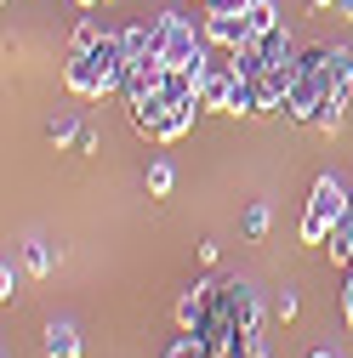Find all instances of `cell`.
I'll return each instance as SVG.
<instances>
[{
	"label": "cell",
	"mask_w": 353,
	"mask_h": 358,
	"mask_svg": "<svg viewBox=\"0 0 353 358\" xmlns=\"http://www.w3.org/2000/svg\"><path fill=\"white\" fill-rule=\"evenodd\" d=\"M342 80L353 85V46H347V63H342Z\"/></svg>",
	"instance_id": "20"
},
{
	"label": "cell",
	"mask_w": 353,
	"mask_h": 358,
	"mask_svg": "<svg viewBox=\"0 0 353 358\" xmlns=\"http://www.w3.org/2000/svg\"><path fill=\"white\" fill-rule=\"evenodd\" d=\"M245 23H251V40H256V34H274V29H279V6H274V0H251V6H245Z\"/></svg>",
	"instance_id": "9"
},
{
	"label": "cell",
	"mask_w": 353,
	"mask_h": 358,
	"mask_svg": "<svg viewBox=\"0 0 353 358\" xmlns=\"http://www.w3.org/2000/svg\"><path fill=\"white\" fill-rule=\"evenodd\" d=\"M268 222H274L268 205H251V210H245V239H262V234H268Z\"/></svg>",
	"instance_id": "15"
},
{
	"label": "cell",
	"mask_w": 353,
	"mask_h": 358,
	"mask_svg": "<svg viewBox=\"0 0 353 358\" xmlns=\"http://www.w3.org/2000/svg\"><path fill=\"white\" fill-rule=\"evenodd\" d=\"M200 6H205V17H216V12H245L251 0H200Z\"/></svg>",
	"instance_id": "18"
},
{
	"label": "cell",
	"mask_w": 353,
	"mask_h": 358,
	"mask_svg": "<svg viewBox=\"0 0 353 358\" xmlns=\"http://www.w3.org/2000/svg\"><path fill=\"white\" fill-rule=\"evenodd\" d=\"M63 85H69V97H109V92H103V69H97L92 52H69Z\"/></svg>",
	"instance_id": "3"
},
{
	"label": "cell",
	"mask_w": 353,
	"mask_h": 358,
	"mask_svg": "<svg viewBox=\"0 0 353 358\" xmlns=\"http://www.w3.org/2000/svg\"><path fill=\"white\" fill-rule=\"evenodd\" d=\"M97 40H103V34H97V23H92V17H80V23H74V40H69V52H92Z\"/></svg>",
	"instance_id": "14"
},
{
	"label": "cell",
	"mask_w": 353,
	"mask_h": 358,
	"mask_svg": "<svg viewBox=\"0 0 353 358\" xmlns=\"http://www.w3.org/2000/svg\"><path fill=\"white\" fill-rule=\"evenodd\" d=\"M46 137L63 148V143H80V125H74V114H57L52 125H46Z\"/></svg>",
	"instance_id": "13"
},
{
	"label": "cell",
	"mask_w": 353,
	"mask_h": 358,
	"mask_svg": "<svg viewBox=\"0 0 353 358\" xmlns=\"http://www.w3.org/2000/svg\"><path fill=\"white\" fill-rule=\"evenodd\" d=\"M347 97H353L347 85H336V92H331V97L319 103V114H314V125H319V131H336V125H342V108H347Z\"/></svg>",
	"instance_id": "10"
},
{
	"label": "cell",
	"mask_w": 353,
	"mask_h": 358,
	"mask_svg": "<svg viewBox=\"0 0 353 358\" xmlns=\"http://www.w3.org/2000/svg\"><path fill=\"white\" fill-rule=\"evenodd\" d=\"M160 57H165V63H176V69H205V63H211L205 40L194 34V23H183L176 12H171V29H165V46H160Z\"/></svg>",
	"instance_id": "2"
},
{
	"label": "cell",
	"mask_w": 353,
	"mask_h": 358,
	"mask_svg": "<svg viewBox=\"0 0 353 358\" xmlns=\"http://www.w3.org/2000/svg\"><path fill=\"white\" fill-rule=\"evenodd\" d=\"M23 267L40 279V273H52V245H29V256H23Z\"/></svg>",
	"instance_id": "16"
},
{
	"label": "cell",
	"mask_w": 353,
	"mask_h": 358,
	"mask_svg": "<svg viewBox=\"0 0 353 358\" xmlns=\"http://www.w3.org/2000/svg\"><path fill=\"white\" fill-rule=\"evenodd\" d=\"M205 40H211V46H228V52H240L245 40H251L245 12H216V17H205Z\"/></svg>",
	"instance_id": "5"
},
{
	"label": "cell",
	"mask_w": 353,
	"mask_h": 358,
	"mask_svg": "<svg viewBox=\"0 0 353 358\" xmlns=\"http://www.w3.org/2000/svg\"><path fill=\"white\" fill-rule=\"evenodd\" d=\"M74 6H103V0H74Z\"/></svg>",
	"instance_id": "23"
},
{
	"label": "cell",
	"mask_w": 353,
	"mask_h": 358,
	"mask_svg": "<svg viewBox=\"0 0 353 358\" xmlns=\"http://www.w3.org/2000/svg\"><path fill=\"white\" fill-rule=\"evenodd\" d=\"M336 12H342V17H353V0H336Z\"/></svg>",
	"instance_id": "22"
},
{
	"label": "cell",
	"mask_w": 353,
	"mask_h": 358,
	"mask_svg": "<svg viewBox=\"0 0 353 358\" xmlns=\"http://www.w3.org/2000/svg\"><path fill=\"white\" fill-rule=\"evenodd\" d=\"M314 6H331V0H314Z\"/></svg>",
	"instance_id": "25"
},
{
	"label": "cell",
	"mask_w": 353,
	"mask_h": 358,
	"mask_svg": "<svg viewBox=\"0 0 353 358\" xmlns=\"http://www.w3.org/2000/svg\"><path fill=\"white\" fill-rule=\"evenodd\" d=\"M46 358H80V330H74L69 319H57V324L46 330Z\"/></svg>",
	"instance_id": "8"
},
{
	"label": "cell",
	"mask_w": 353,
	"mask_h": 358,
	"mask_svg": "<svg viewBox=\"0 0 353 358\" xmlns=\"http://www.w3.org/2000/svg\"><path fill=\"white\" fill-rule=\"evenodd\" d=\"M165 358H211V347H205V336H200V330H183V336L171 341V352H165Z\"/></svg>",
	"instance_id": "11"
},
{
	"label": "cell",
	"mask_w": 353,
	"mask_h": 358,
	"mask_svg": "<svg viewBox=\"0 0 353 358\" xmlns=\"http://www.w3.org/2000/svg\"><path fill=\"white\" fill-rule=\"evenodd\" d=\"M342 301H353V267H347V285H342Z\"/></svg>",
	"instance_id": "21"
},
{
	"label": "cell",
	"mask_w": 353,
	"mask_h": 358,
	"mask_svg": "<svg viewBox=\"0 0 353 358\" xmlns=\"http://www.w3.org/2000/svg\"><path fill=\"white\" fill-rule=\"evenodd\" d=\"M18 285H23V273H18V267L6 262V267H0V296H6V301H12V296H18Z\"/></svg>",
	"instance_id": "17"
},
{
	"label": "cell",
	"mask_w": 353,
	"mask_h": 358,
	"mask_svg": "<svg viewBox=\"0 0 353 358\" xmlns=\"http://www.w3.org/2000/svg\"><path fill=\"white\" fill-rule=\"evenodd\" d=\"M205 313H211V285L183 290V301H176V330H200V324H205Z\"/></svg>",
	"instance_id": "7"
},
{
	"label": "cell",
	"mask_w": 353,
	"mask_h": 358,
	"mask_svg": "<svg viewBox=\"0 0 353 358\" xmlns=\"http://www.w3.org/2000/svg\"><path fill=\"white\" fill-rule=\"evenodd\" d=\"M171 188H176V171H171L165 159H154V165H148V194H154V199H165Z\"/></svg>",
	"instance_id": "12"
},
{
	"label": "cell",
	"mask_w": 353,
	"mask_h": 358,
	"mask_svg": "<svg viewBox=\"0 0 353 358\" xmlns=\"http://www.w3.org/2000/svg\"><path fill=\"white\" fill-rule=\"evenodd\" d=\"M274 313H279V319H285V324H291V319H296V296H291V290H285V296H279V307H274Z\"/></svg>",
	"instance_id": "19"
},
{
	"label": "cell",
	"mask_w": 353,
	"mask_h": 358,
	"mask_svg": "<svg viewBox=\"0 0 353 358\" xmlns=\"http://www.w3.org/2000/svg\"><path fill=\"white\" fill-rule=\"evenodd\" d=\"M234 80H240L234 52H228V63H205V69H200V108H228Z\"/></svg>",
	"instance_id": "4"
},
{
	"label": "cell",
	"mask_w": 353,
	"mask_h": 358,
	"mask_svg": "<svg viewBox=\"0 0 353 358\" xmlns=\"http://www.w3.org/2000/svg\"><path fill=\"white\" fill-rule=\"evenodd\" d=\"M347 194H342V182L336 176H319L314 182V199H307V210H302V245H325L331 239V228L347 216Z\"/></svg>",
	"instance_id": "1"
},
{
	"label": "cell",
	"mask_w": 353,
	"mask_h": 358,
	"mask_svg": "<svg viewBox=\"0 0 353 358\" xmlns=\"http://www.w3.org/2000/svg\"><path fill=\"white\" fill-rule=\"evenodd\" d=\"M194 114H200V103H171V108L160 114V125H154V143H176V137H188V131H194Z\"/></svg>",
	"instance_id": "6"
},
{
	"label": "cell",
	"mask_w": 353,
	"mask_h": 358,
	"mask_svg": "<svg viewBox=\"0 0 353 358\" xmlns=\"http://www.w3.org/2000/svg\"><path fill=\"white\" fill-rule=\"evenodd\" d=\"M307 358H331V352H307Z\"/></svg>",
	"instance_id": "24"
}]
</instances>
